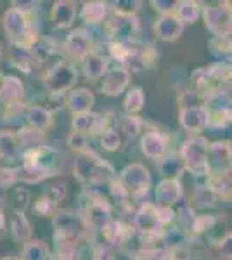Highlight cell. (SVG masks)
<instances>
[{
  "label": "cell",
  "instance_id": "obj_1",
  "mask_svg": "<svg viewBox=\"0 0 232 260\" xmlns=\"http://www.w3.org/2000/svg\"><path fill=\"white\" fill-rule=\"evenodd\" d=\"M75 175L85 184H103L113 179L115 170L109 163L101 160L95 153L85 151L75 163Z\"/></svg>",
  "mask_w": 232,
  "mask_h": 260
},
{
  "label": "cell",
  "instance_id": "obj_2",
  "mask_svg": "<svg viewBox=\"0 0 232 260\" xmlns=\"http://www.w3.org/2000/svg\"><path fill=\"white\" fill-rule=\"evenodd\" d=\"M56 241L62 245V250H75V245L82 240L88 229L83 217L75 212H62L54 217Z\"/></svg>",
  "mask_w": 232,
  "mask_h": 260
},
{
  "label": "cell",
  "instance_id": "obj_3",
  "mask_svg": "<svg viewBox=\"0 0 232 260\" xmlns=\"http://www.w3.org/2000/svg\"><path fill=\"white\" fill-rule=\"evenodd\" d=\"M4 30H6L12 44L21 49L29 50V47H31L37 39V35H33L31 30H29L26 14L12 9V7L4 14Z\"/></svg>",
  "mask_w": 232,
  "mask_h": 260
},
{
  "label": "cell",
  "instance_id": "obj_4",
  "mask_svg": "<svg viewBox=\"0 0 232 260\" xmlns=\"http://www.w3.org/2000/svg\"><path fill=\"white\" fill-rule=\"evenodd\" d=\"M206 154H208V142L200 137H194L184 142L180 156L187 167V170L194 175H206L208 174V163H206Z\"/></svg>",
  "mask_w": 232,
  "mask_h": 260
},
{
  "label": "cell",
  "instance_id": "obj_5",
  "mask_svg": "<svg viewBox=\"0 0 232 260\" xmlns=\"http://www.w3.org/2000/svg\"><path fill=\"white\" fill-rule=\"evenodd\" d=\"M120 184L128 194H144L151 186V175L146 167H142L141 163H134V165H128L121 172Z\"/></svg>",
  "mask_w": 232,
  "mask_h": 260
},
{
  "label": "cell",
  "instance_id": "obj_6",
  "mask_svg": "<svg viewBox=\"0 0 232 260\" xmlns=\"http://www.w3.org/2000/svg\"><path fill=\"white\" fill-rule=\"evenodd\" d=\"M77 82V71L70 62H57L52 70L47 73L45 78V85L52 94H62V92H68L71 87Z\"/></svg>",
  "mask_w": 232,
  "mask_h": 260
},
{
  "label": "cell",
  "instance_id": "obj_7",
  "mask_svg": "<svg viewBox=\"0 0 232 260\" xmlns=\"http://www.w3.org/2000/svg\"><path fill=\"white\" fill-rule=\"evenodd\" d=\"M206 28L215 33V37L230 35V7L227 4L217 7H206L203 11Z\"/></svg>",
  "mask_w": 232,
  "mask_h": 260
},
{
  "label": "cell",
  "instance_id": "obj_8",
  "mask_svg": "<svg viewBox=\"0 0 232 260\" xmlns=\"http://www.w3.org/2000/svg\"><path fill=\"white\" fill-rule=\"evenodd\" d=\"M206 163H208V174H229L230 169V146L227 142H215L208 144V154H206Z\"/></svg>",
  "mask_w": 232,
  "mask_h": 260
},
{
  "label": "cell",
  "instance_id": "obj_9",
  "mask_svg": "<svg viewBox=\"0 0 232 260\" xmlns=\"http://www.w3.org/2000/svg\"><path fill=\"white\" fill-rule=\"evenodd\" d=\"M134 224H136V228L141 231L144 236L159 234L163 224H161V220H159L158 207L153 203H147L144 207H141V210L137 212L136 219H134Z\"/></svg>",
  "mask_w": 232,
  "mask_h": 260
},
{
  "label": "cell",
  "instance_id": "obj_10",
  "mask_svg": "<svg viewBox=\"0 0 232 260\" xmlns=\"http://www.w3.org/2000/svg\"><path fill=\"white\" fill-rule=\"evenodd\" d=\"M180 125L187 132L197 134L208 125V108L205 106H187L180 110Z\"/></svg>",
  "mask_w": 232,
  "mask_h": 260
},
{
  "label": "cell",
  "instance_id": "obj_11",
  "mask_svg": "<svg viewBox=\"0 0 232 260\" xmlns=\"http://www.w3.org/2000/svg\"><path fill=\"white\" fill-rule=\"evenodd\" d=\"M113 44H128L134 42V35L137 33V21L134 16H118L109 23Z\"/></svg>",
  "mask_w": 232,
  "mask_h": 260
},
{
  "label": "cell",
  "instance_id": "obj_12",
  "mask_svg": "<svg viewBox=\"0 0 232 260\" xmlns=\"http://www.w3.org/2000/svg\"><path fill=\"white\" fill-rule=\"evenodd\" d=\"M87 228L103 231L111 222V207L106 203V200H94L87 208L85 219Z\"/></svg>",
  "mask_w": 232,
  "mask_h": 260
},
{
  "label": "cell",
  "instance_id": "obj_13",
  "mask_svg": "<svg viewBox=\"0 0 232 260\" xmlns=\"http://www.w3.org/2000/svg\"><path fill=\"white\" fill-rule=\"evenodd\" d=\"M68 54H71L77 59H85L88 54H92V37L85 30L71 31L64 44Z\"/></svg>",
  "mask_w": 232,
  "mask_h": 260
},
{
  "label": "cell",
  "instance_id": "obj_14",
  "mask_svg": "<svg viewBox=\"0 0 232 260\" xmlns=\"http://www.w3.org/2000/svg\"><path fill=\"white\" fill-rule=\"evenodd\" d=\"M154 30H156V35L161 40L172 42L180 37V33L184 30V24L180 23V19L177 18L174 12H167V14H163L161 18L156 21Z\"/></svg>",
  "mask_w": 232,
  "mask_h": 260
},
{
  "label": "cell",
  "instance_id": "obj_15",
  "mask_svg": "<svg viewBox=\"0 0 232 260\" xmlns=\"http://www.w3.org/2000/svg\"><path fill=\"white\" fill-rule=\"evenodd\" d=\"M128 83H130L128 71H126L125 68H115L106 75L101 90H103V94L111 95L113 98V95H120L121 92L128 87Z\"/></svg>",
  "mask_w": 232,
  "mask_h": 260
},
{
  "label": "cell",
  "instance_id": "obj_16",
  "mask_svg": "<svg viewBox=\"0 0 232 260\" xmlns=\"http://www.w3.org/2000/svg\"><path fill=\"white\" fill-rule=\"evenodd\" d=\"M180 196H182V187L177 179H164L156 187V198L159 201V207H170L180 200Z\"/></svg>",
  "mask_w": 232,
  "mask_h": 260
},
{
  "label": "cell",
  "instance_id": "obj_17",
  "mask_svg": "<svg viewBox=\"0 0 232 260\" xmlns=\"http://www.w3.org/2000/svg\"><path fill=\"white\" fill-rule=\"evenodd\" d=\"M104 125V118L101 115H95V113H80V115H75L73 118V132L82 134V136L87 137V134H97Z\"/></svg>",
  "mask_w": 232,
  "mask_h": 260
},
{
  "label": "cell",
  "instance_id": "obj_18",
  "mask_svg": "<svg viewBox=\"0 0 232 260\" xmlns=\"http://www.w3.org/2000/svg\"><path fill=\"white\" fill-rule=\"evenodd\" d=\"M142 153L151 160H161L167 151V141L159 132H147L141 141Z\"/></svg>",
  "mask_w": 232,
  "mask_h": 260
},
{
  "label": "cell",
  "instance_id": "obj_19",
  "mask_svg": "<svg viewBox=\"0 0 232 260\" xmlns=\"http://www.w3.org/2000/svg\"><path fill=\"white\" fill-rule=\"evenodd\" d=\"M77 16V7L73 2H56L50 12V21L57 28H70Z\"/></svg>",
  "mask_w": 232,
  "mask_h": 260
},
{
  "label": "cell",
  "instance_id": "obj_20",
  "mask_svg": "<svg viewBox=\"0 0 232 260\" xmlns=\"http://www.w3.org/2000/svg\"><path fill=\"white\" fill-rule=\"evenodd\" d=\"M24 95V85L18 77H7L4 78L2 89H0V101L4 104H14L21 103V98Z\"/></svg>",
  "mask_w": 232,
  "mask_h": 260
},
{
  "label": "cell",
  "instance_id": "obj_21",
  "mask_svg": "<svg viewBox=\"0 0 232 260\" xmlns=\"http://www.w3.org/2000/svg\"><path fill=\"white\" fill-rule=\"evenodd\" d=\"M21 153V146L16 134L9 130H0V158L6 161L18 160Z\"/></svg>",
  "mask_w": 232,
  "mask_h": 260
},
{
  "label": "cell",
  "instance_id": "obj_22",
  "mask_svg": "<svg viewBox=\"0 0 232 260\" xmlns=\"http://www.w3.org/2000/svg\"><path fill=\"white\" fill-rule=\"evenodd\" d=\"M94 94L88 89H75L68 95V106L71 111L80 115V113L90 111V108L94 106Z\"/></svg>",
  "mask_w": 232,
  "mask_h": 260
},
{
  "label": "cell",
  "instance_id": "obj_23",
  "mask_svg": "<svg viewBox=\"0 0 232 260\" xmlns=\"http://www.w3.org/2000/svg\"><path fill=\"white\" fill-rule=\"evenodd\" d=\"M11 233L16 243H28L29 236H31V225H29L24 212H14L11 220Z\"/></svg>",
  "mask_w": 232,
  "mask_h": 260
},
{
  "label": "cell",
  "instance_id": "obj_24",
  "mask_svg": "<svg viewBox=\"0 0 232 260\" xmlns=\"http://www.w3.org/2000/svg\"><path fill=\"white\" fill-rule=\"evenodd\" d=\"M16 175H18V180H23V182H26V184H37L52 174H50L49 170H45L44 167L37 165V163H23V165L16 170Z\"/></svg>",
  "mask_w": 232,
  "mask_h": 260
},
{
  "label": "cell",
  "instance_id": "obj_25",
  "mask_svg": "<svg viewBox=\"0 0 232 260\" xmlns=\"http://www.w3.org/2000/svg\"><path fill=\"white\" fill-rule=\"evenodd\" d=\"M28 121L31 125V128L44 134L50 127V123H52V115L44 106H31L28 110Z\"/></svg>",
  "mask_w": 232,
  "mask_h": 260
},
{
  "label": "cell",
  "instance_id": "obj_26",
  "mask_svg": "<svg viewBox=\"0 0 232 260\" xmlns=\"http://www.w3.org/2000/svg\"><path fill=\"white\" fill-rule=\"evenodd\" d=\"M106 68H108L106 59L94 52L88 54L85 57V62H83V71H85L87 78H90V80H97V78L103 77Z\"/></svg>",
  "mask_w": 232,
  "mask_h": 260
},
{
  "label": "cell",
  "instance_id": "obj_27",
  "mask_svg": "<svg viewBox=\"0 0 232 260\" xmlns=\"http://www.w3.org/2000/svg\"><path fill=\"white\" fill-rule=\"evenodd\" d=\"M18 141H19V146H24L28 151L44 148V134L35 128H31V127L21 130L19 136H18Z\"/></svg>",
  "mask_w": 232,
  "mask_h": 260
},
{
  "label": "cell",
  "instance_id": "obj_28",
  "mask_svg": "<svg viewBox=\"0 0 232 260\" xmlns=\"http://www.w3.org/2000/svg\"><path fill=\"white\" fill-rule=\"evenodd\" d=\"M174 14L180 19V23H194L200 18V7L196 2H177Z\"/></svg>",
  "mask_w": 232,
  "mask_h": 260
},
{
  "label": "cell",
  "instance_id": "obj_29",
  "mask_svg": "<svg viewBox=\"0 0 232 260\" xmlns=\"http://www.w3.org/2000/svg\"><path fill=\"white\" fill-rule=\"evenodd\" d=\"M47 255H49V248L44 241L31 240L24 243V250H23L24 260H47Z\"/></svg>",
  "mask_w": 232,
  "mask_h": 260
},
{
  "label": "cell",
  "instance_id": "obj_30",
  "mask_svg": "<svg viewBox=\"0 0 232 260\" xmlns=\"http://www.w3.org/2000/svg\"><path fill=\"white\" fill-rule=\"evenodd\" d=\"M104 233V238L109 241V243H115V245H123L126 241V228L123 224H120V222H115L111 220L106 228L103 229Z\"/></svg>",
  "mask_w": 232,
  "mask_h": 260
},
{
  "label": "cell",
  "instance_id": "obj_31",
  "mask_svg": "<svg viewBox=\"0 0 232 260\" xmlns=\"http://www.w3.org/2000/svg\"><path fill=\"white\" fill-rule=\"evenodd\" d=\"M106 16V4L103 2H90L83 6L82 11V18L87 23H99V21L104 19Z\"/></svg>",
  "mask_w": 232,
  "mask_h": 260
},
{
  "label": "cell",
  "instance_id": "obj_32",
  "mask_svg": "<svg viewBox=\"0 0 232 260\" xmlns=\"http://www.w3.org/2000/svg\"><path fill=\"white\" fill-rule=\"evenodd\" d=\"M208 189L215 196H229L230 194V175L229 174H218L210 177Z\"/></svg>",
  "mask_w": 232,
  "mask_h": 260
},
{
  "label": "cell",
  "instance_id": "obj_33",
  "mask_svg": "<svg viewBox=\"0 0 232 260\" xmlns=\"http://www.w3.org/2000/svg\"><path fill=\"white\" fill-rule=\"evenodd\" d=\"M230 123V108H217L208 111V125L212 127H227Z\"/></svg>",
  "mask_w": 232,
  "mask_h": 260
},
{
  "label": "cell",
  "instance_id": "obj_34",
  "mask_svg": "<svg viewBox=\"0 0 232 260\" xmlns=\"http://www.w3.org/2000/svg\"><path fill=\"white\" fill-rule=\"evenodd\" d=\"M142 106H144V94H142V90L139 89H132L128 92V98L125 101V110L126 113H137L142 110Z\"/></svg>",
  "mask_w": 232,
  "mask_h": 260
},
{
  "label": "cell",
  "instance_id": "obj_35",
  "mask_svg": "<svg viewBox=\"0 0 232 260\" xmlns=\"http://www.w3.org/2000/svg\"><path fill=\"white\" fill-rule=\"evenodd\" d=\"M56 208H57V203L52 198H50L49 192H47V194H44L42 198L37 200L33 210L39 213L40 217H49V215H52V213L56 212Z\"/></svg>",
  "mask_w": 232,
  "mask_h": 260
},
{
  "label": "cell",
  "instance_id": "obj_36",
  "mask_svg": "<svg viewBox=\"0 0 232 260\" xmlns=\"http://www.w3.org/2000/svg\"><path fill=\"white\" fill-rule=\"evenodd\" d=\"M12 59H14L16 64L19 66L21 70L24 71H29V66L35 64V57L31 56V52H29L28 49H21V47H16L14 52H12Z\"/></svg>",
  "mask_w": 232,
  "mask_h": 260
},
{
  "label": "cell",
  "instance_id": "obj_37",
  "mask_svg": "<svg viewBox=\"0 0 232 260\" xmlns=\"http://www.w3.org/2000/svg\"><path fill=\"white\" fill-rule=\"evenodd\" d=\"M101 144H103V148L108 151H116L120 148L121 139H120V136H118V132L109 128L106 132H103V136H101Z\"/></svg>",
  "mask_w": 232,
  "mask_h": 260
},
{
  "label": "cell",
  "instance_id": "obj_38",
  "mask_svg": "<svg viewBox=\"0 0 232 260\" xmlns=\"http://www.w3.org/2000/svg\"><path fill=\"white\" fill-rule=\"evenodd\" d=\"M68 146H71L73 149L77 151H82V153H85L87 149V137L82 136V134H77V132H71L68 136Z\"/></svg>",
  "mask_w": 232,
  "mask_h": 260
},
{
  "label": "cell",
  "instance_id": "obj_39",
  "mask_svg": "<svg viewBox=\"0 0 232 260\" xmlns=\"http://www.w3.org/2000/svg\"><path fill=\"white\" fill-rule=\"evenodd\" d=\"M141 127H142V121L139 120L137 116H126L123 121V130L130 137L137 136V134L141 132Z\"/></svg>",
  "mask_w": 232,
  "mask_h": 260
},
{
  "label": "cell",
  "instance_id": "obj_40",
  "mask_svg": "<svg viewBox=\"0 0 232 260\" xmlns=\"http://www.w3.org/2000/svg\"><path fill=\"white\" fill-rule=\"evenodd\" d=\"M18 180V175H16V170L12 169H0V186L2 187H9Z\"/></svg>",
  "mask_w": 232,
  "mask_h": 260
},
{
  "label": "cell",
  "instance_id": "obj_41",
  "mask_svg": "<svg viewBox=\"0 0 232 260\" xmlns=\"http://www.w3.org/2000/svg\"><path fill=\"white\" fill-rule=\"evenodd\" d=\"M6 233V222H4V217H2V213H0V236Z\"/></svg>",
  "mask_w": 232,
  "mask_h": 260
},
{
  "label": "cell",
  "instance_id": "obj_42",
  "mask_svg": "<svg viewBox=\"0 0 232 260\" xmlns=\"http://www.w3.org/2000/svg\"><path fill=\"white\" fill-rule=\"evenodd\" d=\"M2 210H4V200L0 198V213H2Z\"/></svg>",
  "mask_w": 232,
  "mask_h": 260
},
{
  "label": "cell",
  "instance_id": "obj_43",
  "mask_svg": "<svg viewBox=\"0 0 232 260\" xmlns=\"http://www.w3.org/2000/svg\"><path fill=\"white\" fill-rule=\"evenodd\" d=\"M4 78H6V77H2V73H0V89H2V83H4Z\"/></svg>",
  "mask_w": 232,
  "mask_h": 260
},
{
  "label": "cell",
  "instance_id": "obj_44",
  "mask_svg": "<svg viewBox=\"0 0 232 260\" xmlns=\"http://www.w3.org/2000/svg\"><path fill=\"white\" fill-rule=\"evenodd\" d=\"M0 260H16V258H0Z\"/></svg>",
  "mask_w": 232,
  "mask_h": 260
},
{
  "label": "cell",
  "instance_id": "obj_45",
  "mask_svg": "<svg viewBox=\"0 0 232 260\" xmlns=\"http://www.w3.org/2000/svg\"><path fill=\"white\" fill-rule=\"evenodd\" d=\"M0 57H2V50H0Z\"/></svg>",
  "mask_w": 232,
  "mask_h": 260
}]
</instances>
